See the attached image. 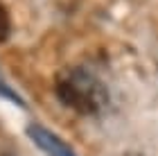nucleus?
Masks as SVG:
<instances>
[{"label": "nucleus", "mask_w": 158, "mask_h": 156, "mask_svg": "<svg viewBox=\"0 0 158 156\" xmlns=\"http://www.w3.org/2000/svg\"><path fill=\"white\" fill-rule=\"evenodd\" d=\"M131 156H133V154H131ZM135 156H138V154H135Z\"/></svg>", "instance_id": "nucleus-4"}, {"label": "nucleus", "mask_w": 158, "mask_h": 156, "mask_svg": "<svg viewBox=\"0 0 158 156\" xmlns=\"http://www.w3.org/2000/svg\"><path fill=\"white\" fill-rule=\"evenodd\" d=\"M56 95L66 106L84 116H97L109 102L104 84L84 68H68L56 75Z\"/></svg>", "instance_id": "nucleus-1"}, {"label": "nucleus", "mask_w": 158, "mask_h": 156, "mask_svg": "<svg viewBox=\"0 0 158 156\" xmlns=\"http://www.w3.org/2000/svg\"><path fill=\"white\" fill-rule=\"evenodd\" d=\"M27 133H30V138L41 147L43 152H48L50 156H73V152H70L54 133H50L48 129H43V127H39V124H32L30 129H27Z\"/></svg>", "instance_id": "nucleus-2"}, {"label": "nucleus", "mask_w": 158, "mask_h": 156, "mask_svg": "<svg viewBox=\"0 0 158 156\" xmlns=\"http://www.w3.org/2000/svg\"><path fill=\"white\" fill-rule=\"evenodd\" d=\"M11 34V18H9V11L7 7L0 2V43H5Z\"/></svg>", "instance_id": "nucleus-3"}]
</instances>
